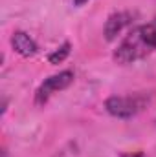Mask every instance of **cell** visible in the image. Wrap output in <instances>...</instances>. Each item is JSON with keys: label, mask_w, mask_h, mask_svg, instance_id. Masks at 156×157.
<instances>
[{"label": "cell", "mask_w": 156, "mask_h": 157, "mask_svg": "<svg viewBox=\"0 0 156 157\" xmlns=\"http://www.w3.org/2000/svg\"><path fill=\"white\" fill-rule=\"evenodd\" d=\"M156 51V18L132 28L116 46L112 59L119 66H129L147 59Z\"/></svg>", "instance_id": "1"}, {"label": "cell", "mask_w": 156, "mask_h": 157, "mask_svg": "<svg viewBox=\"0 0 156 157\" xmlns=\"http://www.w3.org/2000/svg\"><path fill=\"white\" fill-rule=\"evenodd\" d=\"M151 104V95L145 91H136L129 95H112L105 101V110L112 117L132 119L142 113Z\"/></svg>", "instance_id": "2"}, {"label": "cell", "mask_w": 156, "mask_h": 157, "mask_svg": "<svg viewBox=\"0 0 156 157\" xmlns=\"http://www.w3.org/2000/svg\"><path fill=\"white\" fill-rule=\"evenodd\" d=\"M74 78H76V75L70 70L59 71L55 75H50L48 78H44L40 82V86L37 88V91H35V104L37 106H44L55 93L70 88L74 84Z\"/></svg>", "instance_id": "3"}, {"label": "cell", "mask_w": 156, "mask_h": 157, "mask_svg": "<svg viewBox=\"0 0 156 157\" xmlns=\"http://www.w3.org/2000/svg\"><path fill=\"white\" fill-rule=\"evenodd\" d=\"M130 24H132V13H129V11L112 13V15L107 18V22H105L103 35H105V39L109 40V42H112V40H116L117 37L121 35V31H123L125 28H129Z\"/></svg>", "instance_id": "4"}, {"label": "cell", "mask_w": 156, "mask_h": 157, "mask_svg": "<svg viewBox=\"0 0 156 157\" xmlns=\"http://www.w3.org/2000/svg\"><path fill=\"white\" fill-rule=\"evenodd\" d=\"M11 48L20 55V57H24V59H30V57H35L37 53H39V46H37V42L31 39L26 31H22V29H17V31H13V35H11Z\"/></svg>", "instance_id": "5"}, {"label": "cell", "mask_w": 156, "mask_h": 157, "mask_svg": "<svg viewBox=\"0 0 156 157\" xmlns=\"http://www.w3.org/2000/svg\"><path fill=\"white\" fill-rule=\"evenodd\" d=\"M70 53H72V44L66 40V42H63L59 48H55V49L48 55V62H50V64H63V62L70 57Z\"/></svg>", "instance_id": "6"}, {"label": "cell", "mask_w": 156, "mask_h": 157, "mask_svg": "<svg viewBox=\"0 0 156 157\" xmlns=\"http://www.w3.org/2000/svg\"><path fill=\"white\" fill-rule=\"evenodd\" d=\"M119 157H143V154L142 152H134V154H123V155Z\"/></svg>", "instance_id": "7"}, {"label": "cell", "mask_w": 156, "mask_h": 157, "mask_svg": "<svg viewBox=\"0 0 156 157\" xmlns=\"http://www.w3.org/2000/svg\"><path fill=\"white\" fill-rule=\"evenodd\" d=\"M90 0H74V6H77V7H81V6H84V4H88Z\"/></svg>", "instance_id": "8"}]
</instances>
